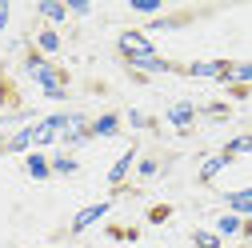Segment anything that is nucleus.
<instances>
[{
    "instance_id": "obj_1",
    "label": "nucleus",
    "mask_w": 252,
    "mask_h": 248,
    "mask_svg": "<svg viewBox=\"0 0 252 248\" xmlns=\"http://www.w3.org/2000/svg\"><path fill=\"white\" fill-rule=\"evenodd\" d=\"M24 72L40 84V92H44L48 100H64V96H68V76L60 72L48 56H40V52H28V56H24Z\"/></svg>"
},
{
    "instance_id": "obj_2",
    "label": "nucleus",
    "mask_w": 252,
    "mask_h": 248,
    "mask_svg": "<svg viewBox=\"0 0 252 248\" xmlns=\"http://www.w3.org/2000/svg\"><path fill=\"white\" fill-rule=\"evenodd\" d=\"M228 60H192V64H184L180 72L184 76H192V80H224L228 76Z\"/></svg>"
},
{
    "instance_id": "obj_3",
    "label": "nucleus",
    "mask_w": 252,
    "mask_h": 248,
    "mask_svg": "<svg viewBox=\"0 0 252 248\" xmlns=\"http://www.w3.org/2000/svg\"><path fill=\"white\" fill-rule=\"evenodd\" d=\"M108 208H112V200H96V204L80 208V212L72 216V236H80V232H88L96 220H104V216H108Z\"/></svg>"
},
{
    "instance_id": "obj_4",
    "label": "nucleus",
    "mask_w": 252,
    "mask_h": 248,
    "mask_svg": "<svg viewBox=\"0 0 252 248\" xmlns=\"http://www.w3.org/2000/svg\"><path fill=\"white\" fill-rule=\"evenodd\" d=\"M116 48L124 52V60H136V56H152V40H148V32H120Z\"/></svg>"
},
{
    "instance_id": "obj_5",
    "label": "nucleus",
    "mask_w": 252,
    "mask_h": 248,
    "mask_svg": "<svg viewBox=\"0 0 252 248\" xmlns=\"http://www.w3.org/2000/svg\"><path fill=\"white\" fill-rule=\"evenodd\" d=\"M24 172L32 176V180H48V176H52V160L44 156L40 148H32V152L24 156Z\"/></svg>"
},
{
    "instance_id": "obj_6",
    "label": "nucleus",
    "mask_w": 252,
    "mask_h": 248,
    "mask_svg": "<svg viewBox=\"0 0 252 248\" xmlns=\"http://www.w3.org/2000/svg\"><path fill=\"white\" fill-rule=\"evenodd\" d=\"M132 164H136V148H124L120 156H116V164L108 168V184L116 188V184H124V176L132 172Z\"/></svg>"
},
{
    "instance_id": "obj_7",
    "label": "nucleus",
    "mask_w": 252,
    "mask_h": 248,
    "mask_svg": "<svg viewBox=\"0 0 252 248\" xmlns=\"http://www.w3.org/2000/svg\"><path fill=\"white\" fill-rule=\"evenodd\" d=\"M228 212H236L240 220H252V188H240V192H228L224 196Z\"/></svg>"
},
{
    "instance_id": "obj_8",
    "label": "nucleus",
    "mask_w": 252,
    "mask_h": 248,
    "mask_svg": "<svg viewBox=\"0 0 252 248\" xmlns=\"http://www.w3.org/2000/svg\"><path fill=\"white\" fill-rule=\"evenodd\" d=\"M192 120H196V104L180 100V104H172V108H168V124H172V128H180V132H184Z\"/></svg>"
},
{
    "instance_id": "obj_9",
    "label": "nucleus",
    "mask_w": 252,
    "mask_h": 248,
    "mask_svg": "<svg viewBox=\"0 0 252 248\" xmlns=\"http://www.w3.org/2000/svg\"><path fill=\"white\" fill-rule=\"evenodd\" d=\"M32 144H36V124H28V128H20L4 140V152H28Z\"/></svg>"
},
{
    "instance_id": "obj_10",
    "label": "nucleus",
    "mask_w": 252,
    "mask_h": 248,
    "mask_svg": "<svg viewBox=\"0 0 252 248\" xmlns=\"http://www.w3.org/2000/svg\"><path fill=\"white\" fill-rule=\"evenodd\" d=\"M128 64L136 68V72H176V64H168L164 56H136V60H128Z\"/></svg>"
},
{
    "instance_id": "obj_11",
    "label": "nucleus",
    "mask_w": 252,
    "mask_h": 248,
    "mask_svg": "<svg viewBox=\"0 0 252 248\" xmlns=\"http://www.w3.org/2000/svg\"><path fill=\"white\" fill-rule=\"evenodd\" d=\"M88 132H92V140H96V136H116V132H120V116H116V112L96 116V120L88 124Z\"/></svg>"
},
{
    "instance_id": "obj_12",
    "label": "nucleus",
    "mask_w": 252,
    "mask_h": 248,
    "mask_svg": "<svg viewBox=\"0 0 252 248\" xmlns=\"http://www.w3.org/2000/svg\"><path fill=\"white\" fill-rule=\"evenodd\" d=\"M228 164H232V156H224V152H216V156H208V160L200 164V180H204V184H208V180H216V176L224 172Z\"/></svg>"
},
{
    "instance_id": "obj_13",
    "label": "nucleus",
    "mask_w": 252,
    "mask_h": 248,
    "mask_svg": "<svg viewBox=\"0 0 252 248\" xmlns=\"http://www.w3.org/2000/svg\"><path fill=\"white\" fill-rule=\"evenodd\" d=\"M216 236H244V220H240L236 212H224L216 220Z\"/></svg>"
},
{
    "instance_id": "obj_14",
    "label": "nucleus",
    "mask_w": 252,
    "mask_h": 248,
    "mask_svg": "<svg viewBox=\"0 0 252 248\" xmlns=\"http://www.w3.org/2000/svg\"><path fill=\"white\" fill-rule=\"evenodd\" d=\"M36 12H40L48 24H60V20L68 16V4H60V0H40V4H36Z\"/></svg>"
},
{
    "instance_id": "obj_15",
    "label": "nucleus",
    "mask_w": 252,
    "mask_h": 248,
    "mask_svg": "<svg viewBox=\"0 0 252 248\" xmlns=\"http://www.w3.org/2000/svg\"><path fill=\"white\" fill-rule=\"evenodd\" d=\"M224 84H228V88H232V84H236V88L252 84V60H244V64H232L228 76H224Z\"/></svg>"
},
{
    "instance_id": "obj_16",
    "label": "nucleus",
    "mask_w": 252,
    "mask_h": 248,
    "mask_svg": "<svg viewBox=\"0 0 252 248\" xmlns=\"http://www.w3.org/2000/svg\"><path fill=\"white\" fill-rule=\"evenodd\" d=\"M80 168V160L72 156V152H60V156H52V176H72Z\"/></svg>"
},
{
    "instance_id": "obj_17",
    "label": "nucleus",
    "mask_w": 252,
    "mask_h": 248,
    "mask_svg": "<svg viewBox=\"0 0 252 248\" xmlns=\"http://www.w3.org/2000/svg\"><path fill=\"white\" fill-rule=\"evenodd\" d=\"M36 52H40V56H52V52H60V36L52 32V28L36 32Z\"/></svg>"
},
{
    "instance_id": "obj_18",
    "label": "nucleus",
    "mask_w": 252,
    "mask_h": 248,
    "mask_svg": "<svg viewBox=\"0 0 252 248\" xmlns=\"http://www.w3.org/2000/svg\"><path fill=\"white\" fill-rule=\"evenodd\" d=\"M248 152H252V132L248 136H232L224 144V156H248Z\"/></svg>"
},
{
    "instance_id": "obj_19",
    "label": "nucleus",
    "mask_w": 252,
    "mask_h": 248,
    "mask_svg": "<svg viewBox=\"0 0 252 248\" xmlns=\"http://www.w3.org/2000/svg\"><path fill=\"white\" fill-rule=\"evenodd\" d=\"M192 248H220V236L200 228V232H192Z\"/></svg>"
},
{
    "instance_id": "obj_20",
    "label": "nucleus",
    "mask_w": 252,
    "mask_h": 248,
    "mask_svg": "<svg viewBox=\"0 0 252 248\" xmlns=\"http://www.w3.org/2000/svg\"><path fill=\"white\" fill-rule=\"evenodd\" d=\"M132 12H144V16H156V12H160V0H132Z\"/></svg>"
},
{
    "instance_id": "obj_21",
    "label": "nucleus",
    "mask_w": 252,
    "mask_h": 248,
    "mask_svg": "<svg viewBox=\"0 0 252 248\" xmlns=\"http://www.w3.org/2000/svg\"><path fill=\"white\" fill-rule=\"evenodd\" d=\"M136 172H140V180H152L156 172H160V164H156V160H140V164H136Z\"/></svg>"
},
{
    "instance_id": "obj_22",
    "label": "nucleus",
    "mask_w": 252,
    "mask_h": 248,
    "mask_svg": "<svg viewBox=\"0 0 252 248\" xmlns=\"http://www.w3.org/2000/svg\"><path fill=\"white\" fill-rule=\"evenodd\" d=\"M68 12H72V16H88L92 4H88V0H68Z\"/></svg>"
},
{
    "instance_id": "obj_23",
    "label": "nucleus",
    "mask_w": 252,
    "mask_h": 248,
    "mask_svg": "<svg viewBox=\"0 0 252 248\" xmlns=\"http://www.w3.org/2000/svg\"><path fill=\"white\" fill-rule=\"evenodd\" d=\"M128 124H132V128H148V124H152V120H148L144 112H136V108H132V112H128Z\"/></svg>"
},
{
    "instance_id": "obj_24",
    "label": "nucleus",
    "mask_w": 252,
    "mask_h": 248,
    "mask_svg": "<svg viewBox=\"0 0 252 248\" xmlns=\"http://www.w3.org/2000/svg\"><path fill=\"white\" fill-rule=\"evenodd\" d=\"M180 24H184L180 16H176V20H156V24L148 28V32H164V28H180Z\"/></svg>"
},
{
    "instance_id": "obj_25",
    "label": "nucleus",
    "mask_w": 252,
    "mask_h": 248,
    "mask_svg": "<svg viewBox=\"0 0 252 248\" xmlns=\"http://www.w3.org/2000/svg\"><path fill=\"white\" fill-rule=\"evenodd\" d=\"M8 16H12V4H8V0H0V32L8 28Z\"/></svg>"
},
{
    "instance_id": "obj_26",
    "label": "nucleus",
    "mask_w": 252,
    "mask_h": 248,
    "mask_svg": "<svg viewBox=\"0 0 252 248\" xmlns=\"http://www.w3.org/2000/svg\"><path fill=\"white\" fill-rule=\"evenodd\" d=\"M244 236H252V220H244Z\"/></svg>"
}]
</instances>
